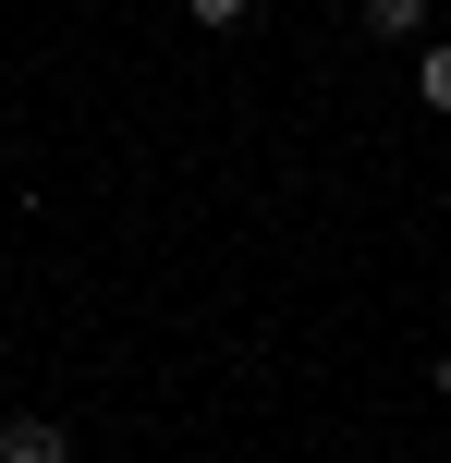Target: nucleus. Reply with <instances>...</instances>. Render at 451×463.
<instances>
[{
	"label": "nucleus",
	"instance_id": "39448f33",
	"mask_svg": "<svg viewBox=\"0 0 451 463\" xmlns=\"http://www.w3.org/2000/svg\"><path fill=\"white\" fill-rule=\"evenodd\" d=\"M428 378H439V402H451V354H439V366H428Z\"/></svg>",
	"mask_w": 451,
	"mask_h": 463
},
{
	"label": "nucleus",
	"instance_id": "f03ea898",
	"mask_svg": "<svg viewBox=\"0 0 451 463\" xmlns=\"http://www.w3.org/2000/svg\"><path fill=\"white\" fill-rule=\"evenodd\" d=\"M415 98H428V110H451V37L415 49Z\"/></svg>",
	"mask_w": 451,
	"mask_h": 463
},
{
	"label": "nucleus",
	"instance_id": "20e7f679",
	"mask_svg": "<svg viewBox=\"0 0 451 463\" xmlns=\"http://www.w3.org/2000/svg\"><path fill=\"white\" fill-rule=\"evenodd\" d=\"M244 13H257V0H195V24H244Z\"/></svg>",
	"mask_w": 451,
	"mask_h": 463
},
{
	"label": "nucleus",
	"instance_id": "7ed1b4c3",
	"mask_svg": "<svg viewBox=\"0 0 451 463\" xmlns=\"http://www.w3.org/2000/svg\"><path fill=\"white\" fill-rule=\"evenodd\" d=\"M366 24L379 37H428V0H366Z\"/></svg>",
	"mask_w": 451,
	"mask_h": 463
},
{
	"label": "nucleus",
	"instance_id": "f257e3e1",
	"mask_svg": "<svg viewBox=\"0 0 451 463\" xmlns=\"http://www.w3.org/2000/svg\"><path fill=\"white\" fill-rule=\"evenodd\" d=\"M0 463H73V439L49 415H13V427H0Z\"/></svg>",
	"mask_w": 451,
	"mask_h": 463
}]
</instances>
